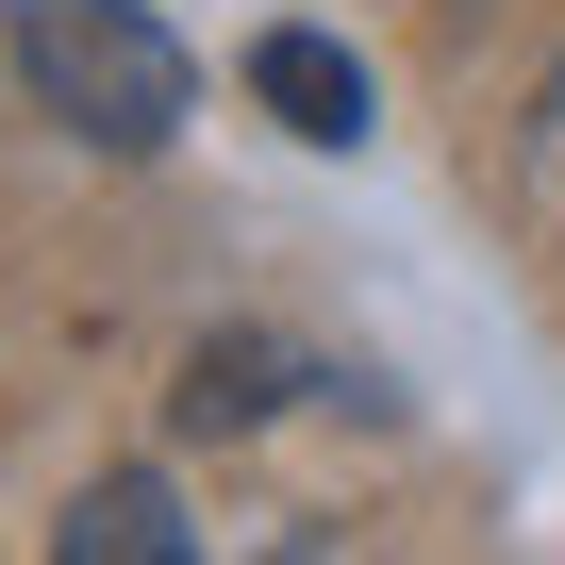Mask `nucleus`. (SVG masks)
Masks as SVG:
<instances>
[{
  "mask_svg": "<svg viewBox=\"0 0 565 565\" xmlns=\"http://www.w3.org/2000/svg\"><path fill=\"white\" fill-rule=\"evenodd\" d=\"M18 18V67H34V100L84 134V150H167L183 134V34L150 18V0H0Z\"/></svg>",
  "mask_w": 565,
  "mask_h": 565,
  "instance_id": "f257e3e1",
  "label": "nucleus"
},
{
  "mask_svg": "<svg viewBox=\"0 0 565 565\" xmlns=\"http://www.w3.org/2000/svg\"><path fill=\"white\" fill-rule=\"evenodd\" d=\"M249 100L300 134V150H366V67L317 34V18H282V34H249Z\"/></svg>",
  "mask_w": 565,
  "mask_h": 565,
  "instance_id": "f03ea898",
  "label": "nucleus"
},
{
  "mask_svg": "<svg viewBox=\"0 0 565 565\" xmlns=\"http://www.w3.org/2000/svg\"><path fill=\"white\" fill-rule=\"evenodd\" d=\"M51 548H67V565H183L200 532H183V499H167L150 466H117V482H84V499H67V532H51Z\"/></svg>",
  "mask_w": 565,
  "mask_h": 565,
  "instance_id": "7ed1b4c3",
  "label": "nucleus"
},
{
  "mask_svg": "<svg viewBox=\"0 0 565 565\" xmlns=\"http://www.w3.org/2000/svg\"><path fill=\"white\" fill-rule=\"evenodd\" d=\"M282 383H300V366H282L266 333H200V350H183V399H167V416H183V433H249V416H282Z\"/></svg>",
  "mask_w": 565,
  "mask_h": 565,
  "instance_id": "20e7f679",
  "label": "nucleus"
}]
</instances>
